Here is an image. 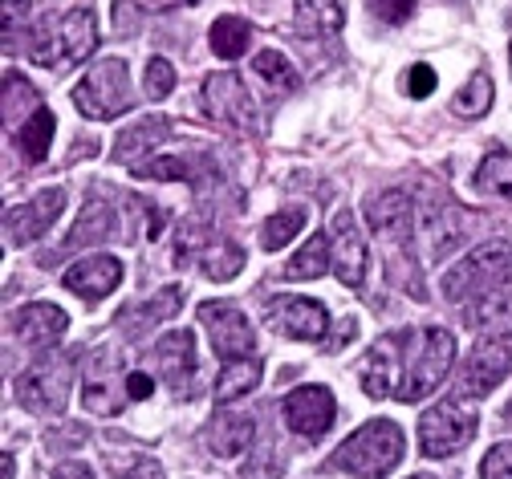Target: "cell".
Listing matches in <instances>:
<instances>
[{
	"label": "cell",
	"mask_w": 512,
	"mask_h": 479,
	"mask_svg": "<svg viewBox=\"0 0 512 479\" xmlns=\"http://www.w3.org/2000/svg\"><path fill=\"white\" fill-rule=\"evenodd\" d=\"M456 362V337L447 329H403L378 337L362 366V386L370 398L419 402L435 394Z\"/></svg>",
	"instance_id": "6da1fadb"
},
{
	"label": "cell",
	"mask_w": 512,
	"mask_h": 479,
	"mask_svg": "<svg viewBox=\"0 0 512 479\" xmlns=\"http://www.w3.org/2000/svg\"><path fill=\"white\" fill-rule=\"evenodd\" d=\"M94 9L78 5L66 17H45L37 25H29L25 37V57H33L37 65L49 70H74L78 61H86L98 49V25H94Z\"/></svg>",
	"instance_id": "7a4b0ae2"
},
{
	"label": "cell",
	"mask_w": 512,
	"mask_h": 479,
	"mask_svg": "<svg viewBox=\"0 0 512 479\" xmlns=\"http://www.w3.org/2000/svg\"><path fill=\"white\" fill-rule=\"evenodd\" d=\"M403 459V431L387 419H374L366 427H358L334 455H330V467L338 471H350L358 479H382L395 463Z\"/></svg>",
	"instance_id": "3957f363"
},
{
	"label": "cell",
	"mask_w": 512,
	"mask_h": 479,
	"mask_svg": "<svg viewBox=\"0 0 512 479\" xmlns=\"http://www.w3.org/2000/svg\"><path fill=\"white\" fill-rule=\"evenodd\" d=\"M508 281H512V252H508V244H484V248H472L443 277V297L464 305V309H472L476 301H484L488 293H496Z\"/></svg>",
	"instance_id": "277c9868"
},
{
	"label": "cell",
	"mask_w": 512,
	"mask_h": 479,
	"mask_svg": "<svg viewBox=\"0 0 512 479\" xmlns=\"http://www.w3.org/2000/svg\"><path fill=\"white\" fill-rule=\"evenodd\" d=\"M74 106L86 118H118L135 106V90H131V70H126L122 57H106L82 78V86L74 90Z\"/></svg>",
	"instance_id": "5b68a950"
},
{
	"label": "cell",
	"mask_w": 512,
	"mask_h": 479,
	"mask_svg": "<svg viewBox=\"0 0 512 479\" xmlns=\"http://www.w3.org/2000/svg\"><path fill=\"white\" fill-rule=\"evenodd\" d=\"M480 419H476V410L456 402V398H447L431 410H423V419H419V451L427 459H443V455H452L460 447L472 443Z\"/></svg>",
	"instance_id": "8992f818"
},
{
	"label": "cell",
	"mask_w": 512,
	"mask_h": 479,
	"mask_svg": "<svg viewBox=\"0 0 512 479\" xmlns=\"http://www.w3.org/2000/svg\"><path fill=\"white\" fill-rule=\"evenodd\" d=\"M17 398L25 410H41V415H53V410H66L70 398V362L45 354L41 362H33L21 378H17Z\"/></svg>",
	"instance_id": "52a82bcc"
},
{
	"label": "cell",
	"mask_w": 512,
	"mask_h": 479,
	"mask_svg": "<svg viewBox=\"0 0 512 479\" xmlns=\"http://www.w3.org/2000/svg\"><path fill=\"white\" fill-rule=\"evenodd\" d=\"M126 382H131V374L122 370V362H118L114 350L90 354L86 378H82V402H86V410H94V415H118V410L131 402V390H126Z\"/></svg>",
	"instance_id": "ba28073f"
},
{
	"label": "cell",
	"mask_w": 512,
	"mask_h": 479,
	"mask_svg": "<svg viewBox=\"0 0 512 479\" xmlns=\"http://www.w3.org/2000/svg\"><path fill=\"white\" fill-rule=\"evenodd\" d=\"M200 321L204 329L212 333V346L224 362H240V358H252L256 350V329L248 325V317L236 309V305H224V301H204L200 305Z\"/></svg>",
	"instance_id": "9c48e42d"
},
{
	"label": "cell",
	"mask_w": 512,
	"mask_h": 479,
	"mask_svg": "<svg viewBox=\"0 0 512 479\" xmlns=\"http://www.w3.org/2000/svg\"><path fill=\"white\" fill-rule=\"evenodd\" d=\"M366 224H370V232L378 240L407 248L411 232H415V199H411V191H403V187L374 191L366 199Z\"/></svg>",
	"instance_id": "30bf717a"
},
{
	"label": "cell",
	"mask_w": 512,
	"mask_h": 479,
	"mask_svg": "<svg viewBox=\"0 0 512 479\" xmlns=\"http://www.w3.org/2000/svg\"><path fill=\"white\" fill-rule=\"evenodd\" d=\"M281 415H285L289 431H297L305 439H322L338 419V402L326 386H297L293 394H285Z\"/></svg>",
	"instance_id": "8fae6325"
},
{
	"label": "cell",
	"mask_w": 512,
	"mask_h": 479,
	"mask_svg": "<svg viewBox=\"0 0 512 479\" xmlns=\"http://www.w3.org/2000/svg\"><path fill=\"white\" fill-rule=\"evenodd\" d=\"M61 208H66V191L61 187H49V191L33 195L29 203H17V208H9V216H5V240L13 248L41 240L53 228V220L61 216Z\"/></svg>",
	"instance_id": "7c38bea8"
},
{
	"label": "cell",
	"mask_w": 512,
	"mask_h": 479,
	"mask_svg": "<svg viewBox=\"0 0 512 479\" xmlns=\"http://www.w3.org/2000/svg\"><path fill=\"white\" fill-rule=\"evenodd\" d=\"M151 362L159 366L175 398L196 394V337H191V329H175L159 337V346L151 350Z\"/></svg>",
	"instance_id": "4fadbf2b"
},
{
	"label": "cell",
	"mask_w": 512,
	"mask_h": 479,
	"mask_svg": "<svg viewBox=\"0 0 512 479\" xmlns=\"http://www.w3.org/2000/svg\"><path fill=\"white\" fill-rule=\"evenodd\" d=\"M330 248H334V272L346 289H362L366 285V268H370V252L362 240V228L354 220V212H338L334 228H330Z\"/></svg>",
	"instance_id": "5bb4252c"
},
{
	"label": "cell",
	"mask_w": 512,
	"mask_h": 479,
	"mask_svg": "<svg viewBox=\"0 0 512 479\" xmlns=\"http://www.w3.org/2000/svg\"><path fill=\"white\" fill-rule=\"evenodd\" d=\"M204 106H208V114L216 122H224L232 130H248L256 122L252 94H248V86L236 74H212L204 82Z\"/></svg>",
	"instance_id": "9a60e30c"
},
{
	"label": "cell",
	"mask_w": 512,
	"mask_h": 479,
	"mask_svg": "<svg viewBox=\"0 0 512 479\" xmlns=\"http://www.w3.org/2000/svg\"><path fill=\"white\" fill-rule=\"evenodd\" d=\"M269 321L293 337V341H322L330 329V313L322 301H309V297H277L269 305Z\"/></svg>",
	"instance_id": "2e32d148"
},
{
	"label": "cell",
	"mask_w": 512,
	"mask_h": 479,
	"mask_svg": "<svg viewBox=\"0 0 512 479\" xmlns=\"http://www.w3.org/2000/svg\"><path fill=\"white\" fill-rule=\"evenodd\" d=\"M512 370V346L504 337H488L472 350L468 366H464V390L468 394H488L496 390Z\"/></svg>",
	"instance_id": "e0dca14e"
},
{
	"label": "cell",
	"mask_w": 512,
	"mask_h": 479,
	"mask_svg": "<svg viewBox=\"0 0 512 479\" xmlns=\"http://www.w3.org/2000/svg\"><path fill=\"white\" fill-rule=\"evenodd\" d=\"M122 281V260L118 256H86L82 264H74L66 277H61V285H66L70 293H78L82 301H102L118 289Z\"/></svg>",
	"instance_id": "ac0fdd59"
},
{
	"label": "cell",
	"mask_w": 512,
	"mask_h": 479,
	"mask_svg": "<svg viewBox=\"0 0 512 479\" xmlns=\"http://www.w3.org/2000/svg\"><path fill=\"white\" fill-rule=\"evenodd\" d=\"M342 0H293V29L305 41H330L342 33Z\"/></svg>",
	"instance_id": "d6986e66"
},
{
	"label": "cell",
	"mask_w": 512,
	"mask_h": 479,
	"mask_svg": "<svg viewBox=\"0 0 512 479\" xmlns=\"http://www.w3.org/2000/svg\"><path fill=\"white\" fill-rule=\"evenodd\" d=\"M110 232H114V212L106 208L102 199H90L86 208H82V216H78V224L70 228V236L61 240V256L82 252V248H94V244H106Z\"/></svg>",
	"instance_id": "ffe728a7"
},
{
	"label": "cell",
	"mask_w": 512,
	"mask_h": 479,
	"mask_svg": "<svg viewBox=\"0 0 512 479\" xmlns=\"http://www.w3.org/2000/svg\"><path fill=\"white\" fill-rule=\"evenodd\" d=\"M66 329H70V317L61 313L57 305H29L17 317L21 341H29V346H37V350H49L53 341H61V333H66Z\"/></svg>",
	"instance_id": "44dd1931"
},
{
	"label": "cell",
	"mask_w": 512,
	"mask_h": 479,
	"mask_svg": "<svg viewBox=\"0 0 512 479\" xmlns=\"http://www.w3.org/2000/svg\"><path fill=\"white\" fill-rule=\"evenodd\" d=\"M167 134H171V122L167 118H139L135 126H126L118 139H114V159L139 167V155L151 151L155 143H163Z\"/></svg>",
	"instance_id": "7402d4cb"
},
{
	"label": "cell",
	"mask_w": 512,
	"mask_h": 479,
	"mask_svg": "<svg viewBox=\"0 0 512 479\" xmlns=\"http://www.w3.org/2000/svg\"><path fill=\"white\" fill-rule=\"evenodd\" d=\"M464 212L460 208H447V203H439V208H431L423 216V228H427V256L439 260L447 248H456L464 240Z\"/></svg>",
	"instance_id": "603a6c76"
},
{
	"label": "cell",
	"mask_w": 512,
	"mask_h": 479,
	"mask_svg": "<svg viewBox=\"0 0 512 479\" xmlns=\"http://www.w3.org/2000/svg\"><path fill=\"white\" fill-rule=\"evenodd\" d=\"M468 325L480 333H512V281L468 309Z\"/></svg>",
	"instance_id": "cb8c5ba5"
},
{
	"label": "cell",
	"mask_w": 512,
	"mask_h": 479,
	"mask_svg": "<svg viewBox=\"0 0 512 479\" xmlns=\"http://www.w3.org/2000/svg\"><path fill=\"white\" fill-rule=\"evenodd\" d=\"M252 435H256V423L248 415H232V410H224V415L212 423V431H208V443H212V455L232 459L252 443Z\"/></svg>",
	"instance_id": "d4e9b609"
},
{
	"label": "cell",
	"mask_w": 512,
	"mask_h": 479,
	"mask_svg": "<svg viewBox=\"0 0 512 479\" xmlns=\"http://www.w3.org/2000/svg\"><path fill=\"white\" fill-rule=\"evenodd\" d=\"M326 268H334V248H330V236H309V244L285 264V277L293 281H317Z\"/></svg>",
	"instance_id": "484cf974"
},
{
	"label": "cell",
	"mask_w": 512,
	"mask_h": 479,
	"mask_svg": "<svg viewBox=\"0 0 512 479\" xmlns=\"http://www.w3.org/2000/svg\"><path fill=\"white\" fill-rule=\"evenodd\" d=\"M256 382H261V358L224 362L220 382H216V398H220V402H236V398L252 394V390H256Z\"/></svg>",
	"instance_id": "4316f807"
},
{
	"label": "cell",
	"mask_w": 512,
	"mask_h": 479,
	"mask_svg": "<svg viewBox=\"0 0 512 479\" xmlns=\"http://www.w3.org/2000/svg\"><path fill=\"white\" fill-rule=\"evenodd\" d=\"M208 41H212V53H216V57H224V61H236V57H244V53H248V41H252V25H248L244 17H220V21L212 25Z\"/></svg>",
	"instance_id": "83f0119b"
},
{
	"label": "cell",
	"mask_w": 512,
	"mask_h": 479,
	"mask_svg": "<svg viewBox=\"0 0 512 479\" xmlns=\"http://www.w3.org/2000/svg\"><path fill=\"white\" fill-rule=\"evenodd\" d=\"M252 74L261 78L269 90H277V94H293L297 86H301V78H297V70L289 65V57L285 53H277V49H265V53H256V61H252Z\"/></svg>",
	"instance_id": "f1b7e54d"
},
{
	"label": "cell",
	"mask_w": 512,
	"mask_h": 479,
	"mask_svg": "<svg viewBox=\"0 0 512 479\" xmlns=\"http://www.w3.org/2000/svg\"><path fill=\"white\" fill-rule=\"evenodd\" d=\"M0 110H5V122L9 126H17L21 118L29 122L41 106H37V90H33V82H25L21 74H5V98H0Z\"/></svg>",
	"instance_id": "f546056e"
},
{
	"label": "cell",
	"mask_w": 512,
	"mask_h": 479,
	"mask_svg": "<svg viewBox=\"0 0 512 479\" xmlns=\"http://www.w3.org/2000/svg\"><path fill=\"white\" fill-rule=\"evenodd\" d=\"M179 289L175 285H167L159 297H151L143 309H135V317H122V329H131L135 337H143L151 325H159V321H167V317H175L179 313Z\"/></svg>",
	"instance_id": "4dcf8cb0"
},
{
	"label": "cell",
	"mask_w": 512,
	"mask_h": 479,
	"mask_svg": "<svg viewBox=\"0 0 512 479\" xmlns=\"http://www.w3.org/2000/svg\"><path fill=\"white\" fill-rule=\"evenodd\" d=\"M53 130H57V122H53V110H45V106L21 126V155H25L29 163H41V159L49 155Z\"/></svg>",
	"instance_id": "1f68e13d"
},
{
	"label": "cell",
	"mask_w": 512,
	"mask_h": 479,
	"mask_svg": "<svg viewBox=\"0 0 512 479\" xmlns=\"http://www.w3.org/2000/svg\"><path fill=\"white\" fill-rule=\"evenodd\" d=\"M476 183H480V191H488V195H496V199H512V155H508V151H492V155L480 163Z\"/></svg>",
	"instance_id": "d6a6232c"
},
{
	"label": "cell",
	"mask_w": 512,
	"mask_h": 479,
	"mask_svg": "<svg viewBox=\"0 0 512 479\" xmlns=\"http://www.w3.org/2000/svg\"><path fill=\"white\" fill-rule=\"evenodd\" d=\"M200 268H204V277H208V281H232L236 272L244 268V248L232 244V240L212 244V248L204 252V260H200Z\"/></svg>",
	"instance_id": "836d02e7"
},
{
	"label": "cell",
	"mask_w": 512,
	"mask_h": 479,
	"mask_svg": "<svg viewBox=\"0 0 512 479\" xmlns=\"http://www.w3.org/2000/svg\"><path fill=\"white\" fill-rule=\"evenodd\" d=\"M139 179H159V183H167V179H196L200 175V163L191 159V155H159V159H151V163H139V167H131Z\"/></svg>",
	"instance_id": "e575fe53"
},
{
	"label": "cell",
	"mask_w": 512,
	"mask_h": 479,
	"mask_svg": "<svg viewBox=\"0 0 512 479\" xmlns=\"http://www.w3.org/2000/svg\"><path fill=\"white\" fill-rule=\"evenodd\" d=\"M488 106H492V78L488 74H472L468 86L452 98V114H460V118H484Z\"/></svg>",
	"instance_id": "d590c367"
},
{
	"label": "cell",
	"mask_w": 512,
	"mask_h": 479,
	"mask_svg": "<svg viewBox=\"0 0 512 479\" xmlns=\"http://www.w3.org/2000/svg\"><path fill=\"white\" fill-rule=\"evenodd\" d=\"M301 228H305V212H301V208H289V212L269 216V220H265V248H269V252L285 248Z\"/></svg>",
	"instance_id": "8d00e7d4"
},
{
	"label": "cell",
	"mask_w": 512,
	"mask_h": 479,
	"mask_svg": "<svg viewBox=\"0 0 512 479\" xmlns=\"http://www.w3.org/2000/svg\"><path fill=\"white\" fill-rule=\"evenodd\" d=\"M204 240H208V228L187 220V224L179 228V236H175V264H179V268H187L191 260L200 256V252H208V248H204ZM200 260H204V256H200Z\"/></svg>",
	"instance_id": "74e56055"
},
{
	"label": "cell",
	"mask_w": 512,
	"mask_h": 479,
	"mask_svg": "<svg viewBox=\"0 0 512 479\" xmlns=\"http://www.w3.org/2000/svg\"><path fill=\"white\" fill-rule=\"evenodd\" d=\"M171 90H175V65H171L167 57H155V61L147 65V98L163 102Z\"/></svg>",
	"instance_id": "f35d334b"
},
{
	"label": "cell",
	"mask_w": 512,
	"mask_h": 479,
	"mask_svg": "<svg viewBox=\"0 0 512 479\" xmlns=\"http://www.w3.org/2000/svg\"><path fill=\"white\" fill-rule=\"evenodd\" d=\"M110 467H114L118 479H163L159 463L147 459V455H126V463H122L118 455H110Z\"/></svg>",
	"instance_id": "ab89813d"
},
{
	"label": "cell",
	"mask_w": 512,
	"mask_h": 479,
	"mask_svg": "<svg viewBox=\"0 0 512 479\" xmlns=\"http://www.w3.org/2000/svg\"><path fill=\"white\" fill-rule=\"evenodd\" d=\"M366 9L382 25H403V21L415 17V0H366Z\"/></svg>",
	"instance_id": "60d3db41"
},
{
	"label": "cell",
	"mask_w": 512,
	"mask_h": 479,
	"mask_svg": "<svg viewBox=\"0 0 512 479\" xmlns=\"http://www.w3.org/2000/svg\"><path fill=\"white\" fill-rule=\"evenodd\" d=\"M480 479H512V443H496V447L484 455Z\"/></svg>",
	"instance_id": "b9f144b4"
},
{
	"label": "cell",
	"mask_w": 512,
	"mask_h": 479,
	"mask_svg": "<svg viewBox=\"0 0 512 479\" xmlns=\"http://www.w3.org/2000/svg\"><path fill=\"white\" fill-rule=\"evenodd\" d=\"M256 447H261V459H252V463L244 467V479H277V475H281V463H277V447H273L269 439H261Z\"/></svg>",
	"instance_id": "7bdbcfd3"
},
{
	"label": "cell",
	"mask_w": 512,
	"mask_h": 479,
	"mask_svg": "<svg viewBox=\"0 0 512 479\" xmlns=\"http://www.w3.org/2000/svg\"><path fill=\"white\" fill-rule=\"evenodd\" d=\"M403 86H407V94H411V98H427V94L435 90V70H431L427 61H419V65H411V70H407Z\"/></svg>",
	"instance_id": "ee69618b"
},
{
	"label": "cell",
	"mask_w": 512,
	"mask_h": 479,
	"mask_svg": "<svg viewBox=\"0 0 512 479\" xmlns=\"http://www.w3.org/2000/svg\"><path fill=\"white\" fill-rule=\"evenodd\" d=\"M114 33L118 37L139 33V5L135 0H114Z\"/></svg>",
	"instance_id": "f6af8a7d"
},
{
	"label": "cell",
	"mask_w": 512,
	"mask_h": 479,
	"mask_svg": "<svg viewBox=\"0 0 512 479\" xmlns=\"http://www.w3.org/2000/svg\"><path fill=\"white\" fill-rule=\"evenodd\" d=\"M45 443L57 451V447H78V443H86V431L82 427H66V431H49L45 435Z\"/></svg>",
	"instance_id": "bcb514c9"
},
{
	"label": "cell",
	"mask_w": 512,
	"mask_h": 479,
	"mask_svg": "<svg viewBox=\"0 0 512 479\" xmlns=\"http://www.w3.org/2000/svg\"><path fill=\"white\" fill-rule=\"evenodd\" d=\"M126 390H131V402H147L155 394V382L147 374H131V382H126Z\"/></svg>",
	"instance_id": "7dc6e473"
},
{
	"label": "cell",
	"mask_w": 512,
	"mask_h": 479,
	"mask_svg": "<svg viewBox=\"0 0 512 479\" xmlns=\"http://www.w3.org/2000/svg\"><path fill=\"white\" fill-rule=\"evenodd\" d=\"M49 479H94V471L86 463H57Z\"/></svg>",
	"instance_id": "c3c4849f"
},
{
	"label": "cell",
	"mask_w": 512,
	"mask_h": 479,
	"mask_svg": "<svg viewBox=\"0 0 512 479\" xmlns=\"http://www.w3.org/2000/svg\"><path fill=\"white\" fill-rule=\"evenodd\" d=\"M354 333H358V321H354V317H346V321L334 329V337H330V350H342V346H346V341H350Z\"/></svg>",
	"instance_id": "681fc988"
},
{
	"label": "cell",
	"mask_w": 512,
	"mask_h": 479,
	"mask_svg": "<svg viewBox=\"0 0 512 479\" xmlns=\"http://www.w3.org/2000/svg\"><path fill=\"white\" fill-rule=\"evenodd\" d=\"M0 471H5L0 479H13V471H17V463H13V455H9V451H5V467H0Z\"/></svg>",
	"instance_id": "f907efd6"
},
{
	"label": "cell",
	"mask_w": 512,
	"mask_h": 479,
	"mask_svg": "<svg viewBox=\"0 0 512 479\" xmlns=\"http://www.w3.org/2000/svg\"><path fill=\"white\" fill-rule=\"evenodd\" d=\"M411 479H435V475H411Z\"/></svg>",
	"instance_id": "816d5d0a"
},
{
	"label": "cell",
	"mask_w": 512,
	"mask_h": 479,
	"mask_svg": "<svg viewBox=\"0 0 512 479\" xmlns=\"http://www.w3.org/2000/svg\"><path fill=\"white\" fill-rule=\"evenodd\" d=\"M508 410H512V402H508Z\"/></svg>",
	"instance_id": "f5cc1de1"
}]
</instances>
